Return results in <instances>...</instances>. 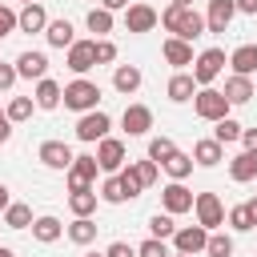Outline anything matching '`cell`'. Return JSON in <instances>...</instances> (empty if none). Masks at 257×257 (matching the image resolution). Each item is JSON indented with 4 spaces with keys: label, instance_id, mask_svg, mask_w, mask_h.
<instances>
[{
    "label": "cell",
    "instance_id": "cell-12",
    "mask_svg": "<svg viewBox=\"0 0 257 257\" xmlns=\"http://www.w3.org/2000/svg\"><path fill=\"white\" fill-rule=\"evenodd\" d=\"M120 124H124L128 137H145V133L153 128V108H149V104H128V108L120 112Z\"/></svg>",
    "mask_w": 257,
    "mask_h": 257
},
{
    "label": "cell",
    "instance_id": "cell-55",
    "mask_svg": "<svg viewBox=\"0 0 257 257\" xmlns=\"http://www.w3.org/2000/svg\"><path fill=\"white\" fill-rule=\"evenodd\" d=\"M84 257H104V253H84Z\"/></svg>",
    "mask_w": 257,
    "mask_h": 257
},
{
    "label": "cell",
    "instance_id": "cell-31",
    "mask_svg": "<svg viewBox=\"0 0 257 257\" xmlns=\"http://www.w3.org/2000/svg\"><path fill=\"white\" fill-rule=\"evenodd\" d=\"M32 221H36V217H32V209H28V205H20V201H12V205L4 209V225H8V229H32Z\"/></svg>",
    "mask_w": 257,
    "mask_h": 257
},
{
    "label": "cell",
    "instance_id": "cell-29",
    "mask_svg": "<svg viewBox=\"0 0 257 257\" xmlns=\"http://www.w3.org/2000/svg\"><path fill=\"white\" fill-rule=\"evenodd\" d=\"M60 233H64V225H60L56 217H48V213L32 221V237H36V241H44V245H52V241H56Z\"/></svg>",
    "mask_w": 257,
    "mask_h": 257
},
{
    "label": "cell",
    "instance_id": "cell-13",
    "mask_svg": "<svg viewBox=\"0 0 257 257\" xmlns=\"http://www.w3.org/2000/svg\"><path fill=\"white\" fill-rule=\"evenodd\" d=\"M92 64H96V40H76V44H68V68H72L76 76H84Z\"/></svg>",
    "mask_w": 257,
    "mask_h": 257
},
{
    "label": "cell",
    "instance_id": "cell-20",
    "mask_svg": "<svg viewBox=\"0 0 257 257\" xmlns=\"http://www.w3.org/2000/svg\"><path fill=\"white\" fill-rule=\"evenodd\" d=\"M96 189H68V209H72V217H92L96 213Z\"/></svg>",
    "mask_w": 257,
    "mask_h": 257
},
{
    "label": "cell",
    "instance_id": "cell-35",
    "mask_svg": "<svg viewBox=\"0 0 257 257\" xmlns=\"http://www.w3.org/2000/svg\"><path fill=\"white\" fill-rule=\"evenodd\" d=\"M88 32H96V40H100L104 32H112V12H108V8H92V12H88Z\"/></svg>",
    "mask_w": 257,
    "mask_h": 257
},
{
    "label": "cell",
    "instance_id": "cell-44",
    "mask_svg": "<svg viewBox=\"0 0 257 257\" xmlns=\"http://www.w3.org/2000/svg\"><path fill=\"white\" fill-rule=\"evenodd\" d=\"M112 60H116V44L100 36V40H96V64H112Z\"/></svg>",
    "mask_w": 257,
    "mask_h": 257
},
{
    "label": "cell",
    "instance_id": "cell-6",
    "mask_svg": "<svg viewBox=\"0 0 257 257\" xmlns=\"http://www.w3.org/2000/svg\"><path fill=\"white\" fill-rule=\"evenodd\" d=\"M193 209H197V225H205V229L225 225V205H221V197H217V193H197Z\"/></svg>",
    "mask_w": 257,
    "mask_h": 257
},
{
    "label": "cell",
    "instance_id": "cell-11",
    "mask_svg": "<svg viewBox=\"0 0 257 257\" xmlns=\"http://www.w3.org/2000/svg\"><path fill=\"white\" fill-rule=\"evenodd\" d=\"M233 16H237V0H209L205 28H209V32H229Z\"/></svg>",
    "mask_w": 257,
    "mask_h": 257
},
{
    "label": "cell",
    "instance_id": "cell-54",
    "mask_svg": "<svg viewBox=\"0 0 257 257\" xmlns=\"http://www.w3.org/2000/svg\"><path fill=\"white\" fill-rule=\"evenodd\" d=\"M0 257H16V253H12V249H8V245H0Z\"/></svg>",
    "mask_w": 257,
    "mask_h": 257
},
{
    "label": "cell",
    "instance_id": "cell-37",
    "mask_svg": "<svg viewBox=\"0 0 257 257\" xmlns=\"http://www.w3.org/2000/svg\"><path fill=\"white\" fill-rule=\"evenodd\" d=\"M100 201H108V205H120V201H128V193H124V185H120V177L112 173L104 185H100Z\"/></svg>",
    "mask_w": 257,
    "mask_h": 257
},
{
    "label": "cell",
    "instance_id": "cell-25",
    "mask_svg": "<svg viewBox=\"0 0 257 257\" xmlns=\"http://www.w3.org/2000/svg\"><path fill=\"white\" fill-rule=\"evenodd\" d=\"M225 96H229V104H249V100H253V80L233 72V76L225 80Z\"/></svg>",
    "mask_w": 257,
    "mask_h": 257
},
{
    "label": "cell",
    "instance_id": "cell-7",
    "mask_svg": "<svg viewBox=\"0 0 257 257\" xmlns=\"http://www.w3.org/2000/svg\"><path fill=\"white\" fill-rule=\"evenodd\" d=\"M157 24H161V12H157L153 4H128V8H124V28H128V32L141 36V32H153Z\"/></svg>",
    "mask_w": 257,
    "mask_h": 257
},
{
    "label": "cell",
    "instance_id": "cell-24",
    "mask_svg": "<svg viewBox=\"0 0 257 257\" xmlns=\"http://www.w3.org/2000/svg\"><path fill=\"white\" fill-rule=\"evenodd\" d=\"M229 64H233L237 76H253V72H257V44H241V48H233Z\"/></svg>",
    "mask_w": 257,
    "mask_h": 257
},
{
    "label": "cell",
    "instance_id": "cell-17",
    "mask_svg": "<svg viewBox=\"0 0 257 257\" xmlns=\"http://www.w3.org/2000/svg\"><path fill=\"white\" fill-rule=\"evenodd\" d=\"M193 161H197L201 169H213L217 161H225V145H221L217 137H205V141L193 145Z\"/></svg>",
    "mask_w": 257,
    "mask_h": 257
},
{
    "label": "cell",
    "instance_id": "cell-56",
    "mask_svg": "<svg viewBox=\"0 0 257 257\" xmlns=\"http://www.w3.org/2000/svg\"><path fill=\"white\" fill-rule=\"evenodd\" d=\"M173 257H189V253H173Z\"/></svg>",
    "mask_w": 257,
    "mask_h": 257
},
{
    "label": "cell",
    "instance_id": "cell-50",
    "mask_svg": "<svg viewBox=\"0 0 257 257\" xmlns=\"http://www.w3.org/2000/svg\"><path fill=\"white\" fill-rule=\"evenodd\" d=\"M100 8H108V12H116V8H128V0H100Z\"/></svg>",
    "mask_w": 257,
    "mask_h": 257
},
{
    "label": "cell",
    "instance_id": "cell-14",
    "mask_svg": "<svg viewBox=\"0 0 257 257\" xmlns=\"http://www.w3.org/2000/svg\"><path fill=\"white\" fill-rule=\"evenodd\" d=\"M96 157H76L72 165H68V189H92V181H96Z\"/></svg>",
    "mask_w": 257,
    "mask_h": 257
},
{
    "label": "cell",
    "instance_id": "cell-58",
    "mask_svg": "<svg viewBox=\"0 0 257 257\" xmlns=\"http://www.w3.org/2000/svg\"><path fill=\"white\" fill-rule=\"evenodd\" d=\"M24 4H36V0H24Z\"/></svg>",
    "mask_w": 257,
    "mask_h": 257
},
{
    "label": "cell",
    "instance_id": "cell-48",
    "mask_svg": "<svg viewBox=\"0 0 257 257\" xmlns=\"http://www.w3.org/2000/svg\"><path fill=\"white\" fill-rule=\"evenodd\" d=\"M237 12H245V16H257V0H237Z\"/></svg>",
    "mask_w": 257,
    "mask_h": 257
},
{
    "label": "cell",
    "instance_id": "cell-8",
    "mask_svg": "<svg viewBox=\"0 0 257 257\" xmlns=\"http://www.w3.org/2000/svg\"><path fill=\"white\" fill-rule=\"evenodd\" d=\"M96 165L104 173H120L124 169V141H116V137L96 141Z\"/></svg>",
    "mask_w": 257,
    "mask_h": 257
},
{
    "label": "cell",
    "instance_id": "cell-49",
    "mask_svg": "<svg viewBox=\"0 0 257 257\" xmlns=\"http://www.w3.org/2000/svg\"><path fill=\"white\" fill-rule=\"evenodd\" d=\"M8 137H12V120L4 116V120H0V145H8Z\"/></svg>",
    "mask_w": 257,
    "mask_h": 257
},
{
    "label": "cell",
    "instance_id": "cell-45",
    "mask_svg": "<svg viewBox=\"0 0 257 257\" xmlns=\"http://www.w3.org/2000/svg\"><path fill=\"white\" fill-rule=\"evenodd\" d=\"M16 76H20L16 64H4V60H0V92H8V88L16 84Z\"/></svg>",
    "mask_w": 257,
    "mask_h": 257
},
{
    "label": "cell",
    "instance_id": "cell-15",
    "mask_svg": "<svg viewBox=\"0 0 257 257\" xmlns=\"http://www.w3.org/2000/svg\"><path fill=\"white\" fill-rule=\"evenodd\" d=\"M16 72L24 76V80H44V72H48V56L44 52H20L16 56Z\"/></svg>",
    "mask_w": 257,
    "mask_h": 257
},
{
    "label": "cell",
    "instance_id": "cell-27",
    "mask_svg": "<svg viewBox=\"0 0 257 257\" xmlns=\"http://www.w3.org/2000/svg\"><path fill=\"white\" fill-rule=\"evenodd\" d=\"M44 40H48L52 48H68V44H76V40H72V24H68V20H48Z\"/></svg>",
    "mask_w": 257,
    "mask_h": 257
},
{
    "label": "cell",
    "instance_id": "cell-4",
    "mask_svg": "<svg viewBox=\"0 0 257 257\" xmlns=\"http://www.w3.org/2000/svg\"><path fill=\"white\" fill-rule=\"evenodd\" d=\"M221 68H225V48H205V52L193 60V80L205 88V84H213V80L221 76Z\"/></svg>",
    "mask_w": 257,
    "mask_h": 257
},
{
    "label": "cell",
    "instance_id": "cell-57",
    "mask_svg": "<svg viewBox=\"0 0 257 257\" xmlns=\"http://www.w3.org/2000/svg\"><path fill=\"white\" fill-rule=\"evenodd\" d=\"M4 116H8V112H0V120H4Z\"/></svg>",
    "mask_w": 257,
    "mask_h": 257
},
{
    "label": "cell",
    "instance_id": "cell-1",
    "mask_svg": "<svg viewBox=\"0 0 257 257\" xmlns=\"http://www.w3.org/2000/svg\"><path fill=\"white\" fill-rule=\"evenodd\" d=\"M161 24H165L173 36H181V40H197L201 32H209V28H205V16L193 12V8H181V4H169V8L161 12Z\"/></svg>",
    "mask_w": 257,
    "mask_h": 257
},
{
    "label": "cell",
    "instance_id": "cell-41",
    "mask_svg": "<svg viewBox=\"0 0 257 257\" xmlns=\"http://www.w3.org/2000/svg\"><path fill=\"white\" fill-rule=\"evenodd\" d=\"M137 257H173V253H169V245L161 237H149L145 245H137Z\"/></svg>",
    "mask_w": 257,
    "mask_h": 257
},
{
    "label": "cell",
    "instance_id": "cell-34",
    "mask_svg": "<svg viewBox=\"0 0 257 257\" xmlns=\"http://www.w3.org/2000/svg\"><path fill=\"white\" fill-rule=\"evenodd\" d=\"M149 233H153V237H161V241H169V237L177 233L173 213H153V217H149Z\"/></svg>",
    "mask_w": 257,
    "mask_h": 257
},
{
    "label": "cell",
    "instance_id": "cell-40",
    "mask_svg": "<svg viewBox=\"0 0 257 257\" xmlns=\"http://www.w3.org/2000/svg\"><path fill=\"white\" fill-rule=\"evenodd\" d=\"M229 225H233L237 233H249V229H257V225H253V217H249V205H233V209H229Z\"/></svg>",
    "mask_w": 257,
    "mask_h": 257
},
{
    "label": "cell",
    "instance_id": "cell-21",
    "mask_svg": "<svg viewBox=\"0 0 257 257\" xmlns=\"http://www.w3.org/2000/svg\"><path fill=\"white\" fill-rule=\"evenodd\" d=\"M141 80H145V76H141V68H137V64H116V72H112V88H116V92H124V96H128V92H137V88H141Z\"/></svg>",
    "mask_w": 257,
    "mask_h": 257
},
{
    "label": "cell",
    "instance_id": "cell-19",
    "mask_svg": "<svg viewBox=\"0 0 257 257\" xmlns=\"http://www.w3.org/2000/svg\"><path fill=\"white\" fill-rule=\"evenodd\" d=\"M229 177L237 181V185H245V181H257V153H237L233 161H229Z\"/></svg>",
    "mask_w": 257,
    "mask_h": 257
},
{
    "label": "cell",
    "instance_id": "cell-38",
    "mask_svg": "<svg viewBox=\"0 0 257 257\" xmlns=\"http://www.w3.org/2000/svg\"><path fill=\"white\" fill-rule=\"evenodd\" d=\"M173 153H177V145H173L169 137H153V141H149V157H153L157 165H165Z\"/></svg>",
    "mask_w": 257,
    "mask_h": 257
},
{
    "label": "cell",
    "instance_id": "cell-5",
    "mask_svg": "<svg viewBox=\"0 0 257 257\" xmlns=\"http://www.w3.org/2000/svg\"><path fill=\"white\" fill-rule=\"evenodd\" d=\"M108 128H112V120H108V112H100V108H92V112H80V120H76V137H80L84 145H92V141H104V137H108Z\"/></svg>",
    "mask_w": 257,
    "mask_h": 257
},
{
    "label": "cell",
    "instance_id": "cell-47",
    "mask_svg": "<svg viewBox=\"0 0 257 257\" xmlns=\"http://www.w3.org/2000/svg\"><path fill=\"white\" fill-rule=\"evenodd\" d=\"M241 141H245V149H249V153H257V128H245V133H241Z\"/></svg>",
    "mask_w": 257,
    "mask_h": 257
},
{
    "label": "cell",
    "instance_id": "cell-9",
    "mask_svg": "<svg viewBox=\"0 0 257 257\" xmlns=\"http://www.w3.org/2000/svg\"><path fill=\"white\" fill-rule=\"evenodd\" d=\"M193 201H197V197L185 189V181H169V185L161 189V205H165V213H173V217H177V213H189Z\"/></svg>",
    "mask_w": 257,
    "mask_h": 257
},
{
    "label": "cell",
    "instance_id": "cell-33",
    "mask_svg": "<svg viewBox=\"0 0 257 257\" xmlns=\"http://www.w3.org/2000/svg\"><path fill=\"white\" fill-rule=\"evenodd\" d=\"M241 133H245V128H241L233 116H221V120H217V128H213V137H217L221 145H233V141H241Z\"/></svg>",
    "mask_w": 257,
    "mask_h": 257
},
{
    "label": "cell",
    "instance_id": "cell-16",
    "mask_svg": "<svg viewBox=\"0 0 257 257\" xmlns=\"http://www.w3.org/2000/svg\"><path fill=\"white\" fill-rule=\"evenodd\" d=\"M40 161H44L48 169H64V173H68V165H72L76 157H72V149H68L64 141H44V145H40Z\"/></svg>",
    "mask_w": 257,
    "mask_h": 257
},
{
    "label": "cell",
    "instance_id": "cell-39",
    "mask_svg": "<svg viewBox=\"0 0 257 257\" xmlns=\"http://www.w3.org/2000/svg\"><path fill=\"white\" fill-rule=\"evenodd\" d=\"M205 253H209V257H233V237H225V233H209Z\"/></svg>",
    "mask_w": 257,
    "mask_h": 257
},
{
    "label": "cell",
    "instance_id": "cell-3",
    "mask_svg": "<svg viewBox=\"0 0 257 257\" xmlns=\"http://www.w3.org/2000/svg\"><path fill=\"white\" fill-rule=\"evenodd\" d=\"M193 112L201 116V120H221V116H229V96L221 92V88H197V96H193Z\"/></svg>",
    "mask_w": 257,
    "mask_h": 257
},
{
    "label": "cell",
    "instance_id": "cell-26",
    "mask_svg": "<svg viewBox=\"0 0 257 257\" xmlns=\"http://www.w3.org/2000/svg\"><path fill=\"white\" fill-rule=\"evenodd\" d=\"M48 28V12L40 4H24L20 8V32H44Z\"/></svg>",
    "mask_w": 257,
    "mask_h": 257
},
{
    "label": "cell",
    "instance_id": "cell-18",
    "mask_svg": "<svg viewBox=\"0 0 257 257\" xmlns=\"http://www.w3.org/2000/svg\"><path fill=\"white\" fill-rule=\"evenodd\" d=\"M161 52H165V60H169L173 68L193 64V44H189V40H181V36H169V40L161 44Z\"/></svg>",
    "mask_w": 257,
    "mask_h": 257
},
{
    "label": "cell",
    "instance_id": "cell-43",
    "mask_svg": "<svg viewBox=\"0 0 257 257\" xmlns=\"http://www.w3.org/2000/svg\"><path fill=\"white\" fill-rule=\"evenodd\" d=\"M16 28H20V12H12V8H4V4H0V40H4V36H12Z\"/></svg>",
    "mask_w": 257,
    "mask_h": 257
},
{
    "label": "cell",
    "instance_id": "cell-36",
    "mask_svg": "<svg viewBox=\"0 0 257 257\" xmlns=\"http://www.w3.org/2000/svg\"><path fill=\"white\" fill-rule=\"evenodd\" d=\"M116 177H120V185H124V193H128V197H141V193H145V181H141L137 165H124Z\"/></svg>",
    "mask_w": 257,
    "mask_h": 257
},
{
    "label": "cell",
    "instance_id": "cell-10",
    "mask_svg": "<svg viewBox=\"0 0 257 257\" xmlns=\"http://www.w3.org/2000/svg\"><path fill=\"white\" fill-rule=\"evenodd\" d=\"M173 245H177V253H205V245H209V229L205 225H185V229H177L173 233Z\"/></svg>",
    "mask_w": 257,
    "mask_h": 257
},
{
    "label": "cell",
    "instance_id": "cell-23",
    "mask_svg": "<svg viewBox=\"0 0 257 257\" xmlns=\"http://www.w3.org/2000/svg\"><path fill=\"white\" fill-rule=\"evenodd\" d=\"M32 100H36V108H56L60 100H64V88L56 84V80H36V92H32Z\"/></svg>",
    "mask_w": 257,
    "mask_h": 257
},
{
    "label": "cell",
    "instance_id": "cell-51",
    "mask_svg": "<svg viewBox=\"0 0 257 257\" xmlns=\"http://www.w3.org/2000/svg\"><path fill=\"white\" fill-rule=\"evenodd\" d=\"M8 205H12V197H8V185H0V213H4Z\"/></svg>",
    "mask_w": 257,
    "mask_h": 257
},
{
    "label": "cell",
    "instance_id": "cell-28",
    "mask_svg": "<svg viewBox=\"0 0 257 257\" xmlns=\"http://www.w3.org/2000/svg\"><path fill=\"white\" fill-rule=\"evenodd\" d=\"M193 165H197V161H193V153H181V149H177V153H173V157H169L161 169H165L173 181H185V177L193 173Z\"/></svg>",
    "mask_w": 257,
    "mask_h": 257
},
{
    "label": "cell",
    "instance_id": "cell-46",
    "mask_svg": "<svg viewBox=\"0 0 257 257\" xmlns=\"http://www.w3.org/2000/svg\"><path fill=\"white\" fill-rule=\"evenodd\" d=\"M104 257H137V249H133L128 241H112V245L104 249Z\"/></svg>",
    "mask_w": 257,
    "mask_h": 257
},
{
    "label": "cell",
    "instance_id": "cell-53",
    "mask_svg": "<svg viewBox=\"0 0 257 257\" xmlns=\"http://www.w3.org/2000/svg\"><path fill=\"white\" fill-rule=\"evenodd\" d=\"M169 4H181V8H193V0H169Z\"/></svg>",
    "mask_w": 257,
    "mask_h": 257
},
{
    "label": "cell",
    "instance_id": "cell-42",
    "mask_svg": "<svg viewBox=\"0 0 257 257\" xmlns=\"http://www.w3.org/2000/svg\"><path fill=\"white\" fill-rule=\"evenodd\" d=\"M137 165V173H141V181H145V189L149 185H157V177H161V169H157V161L153 157H145V161H133Z\"/></svg>",
    "mask_w": 257,
    "mask_h": 257
},
{
    "label": "cell",
    "instance_id": "cell-22",
    "mask_svg": "<svg viewBox=\"0 0 257 257\" xmlns=\"http://www.w3.org/2000/svg\"><path fill=\"white\" fill-rule=\"evenodd\" d=\"M197 80H193V72H177L173 80H169V100H177V104H185V100H193L197 96Z\"/></svg>",
    "mask_w": 257,
    "mask_h": 257
},
{
    "label": "cell",
    "instance_id": "cell-32",
    "mask_svg": "<svg viewBox=\"0 0 257 257\" xmlns=\"http://www.w3.org/2000/svg\"><path fill=\"white\" fill-rule=\"evenodd\" d=\"M32 108H36V100H32V96H12L4 112H8V120H12V124H20V120H28V116H32Z\"/></svg>",
    "mask_w": 257,
    "mask_h": 257
},
{
    "label": "cell",
    "instance_id": "cell-52",
    "mask_svg": "<svg viewBox=\"0 0 257 257\" xmlns=\"http://www.w3.org/2000/svg\"><path fill=\"white\" fill-rule=\"evenodd\" d=\"M245 205H249V217H253V225H257V197H253V201H245Z\"/></svg>",
    "mask_w": 257,
    "mask_h": 257
},
{
    "label": "cell",
    "instance_id": "cell-30",
    "mask_svg": "<svg viewBox=\"0 0 257 257\" xmlns=\"http://www.w3.org/2000/svg\"><path fill=\"white\" fill-rule=\"evenodd\" d=\"M68 241H72V245H92V241H96V221H92V217H76V221L68 225Z\"/></svg>",
    "mask_w": 257,
    "mask_h": 257
},
{
    "label": "cell",
    "instance_id": "cell-2",
    "mask_svg": "<svg viewBox=\"0 0 257 257\" xmlns=\"http://www.w3.org/2000/svg\"><path fill=\"white\" fill-rule=\"evenodd\" d=\"M96 100H100V84H92V80H84V76H76L72 84H64V108H72V112H92Z\"/></svg>",
    "mask_w": 257,
    "mask_h": 257
}]
</instances>
